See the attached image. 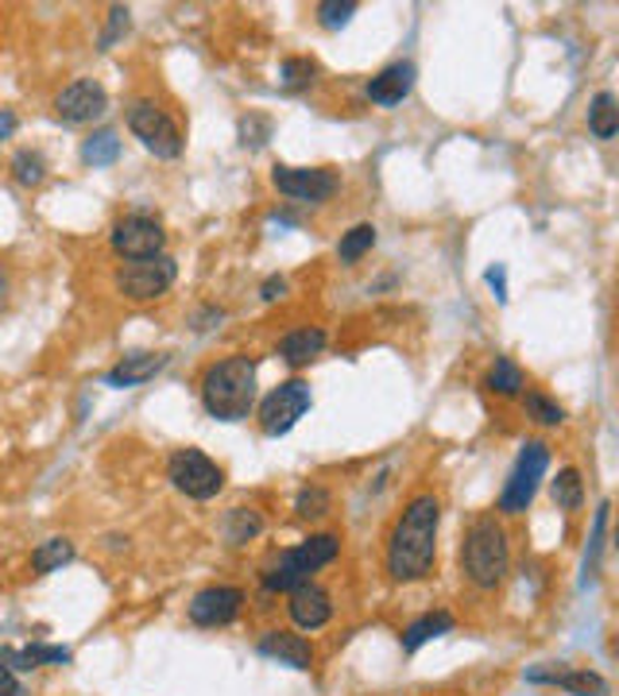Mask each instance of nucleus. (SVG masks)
Wrapping results in <instances>:
<instances>
[{"instance_id":"7c9ffc66","label":"nucleus","mask_w":619,"mask_h":696,"mask_svg":"<svg viewBox=\"0 0 619 696\" xmlns=\"http://www.w3.org/2000/svg\"><path fill=\"white\" fill-rule=\"evenodd\" d=\"M352 15H357V4H352V0H326V4H318V20H321V28H329V31L344 28Z\"/></svg>"},{"instance_id":"f03ea898","label":"nucleus","mask_w":619,"mask_h":696,"mask_svg":"<svg viewBox=\"0 0 619 696\" xmlns=\"http://www.w3.org/2000/svg\"><path fill=\"white\" fill-rule=\"evenodd\" d=\"M202 403L221 422L248 418V411H252L256 403V360L229 356L209 367L206 380H202Z\"/></svg>"},{"instance_id":"a211bd4d","label":"nucleus","mask_w":619,"mask_h":696,"mask_svg":"<svg viewBox=\"0 0 619 696\" xmlns=\"http://www.w3.org/2000/svg\"><path fill=\"white\" fill-rule=\"evenodd\" d=\"M326 349V333L318 330V325H307V330H295V333H287L283 341H279V356L287 360V364H295V367H302V364H310L318 352Z\"/></svg>"},{"instance_id":"c85d7f7f","label":"nucleus","mask_w":619,"mask_h":696,"mask_svg":"<svg viewBox=\"0 0 619 696\" xmlns=\"http://www.w3.org/2000/svg\"><path fill=\"white\" fill-rule=\"evenodd\" d=\"M313 74H318V66H313L310 59H287L283 66H279V85H283L287 93H299L313 82Z\"/></svg>"},{"instance_id":"dca6fc26","label":"nucleus","mask_w":619,"mask_h":696,"mask_svg":"<svg viewBox=\"0 0 619 696\" xmlns=\"http://www.w3.org/2000/svg\"><path fill=\"white\" fill-rule=\"evenodd\" d=\"M411 90H414V66L411 62H395V66L380 70V74L368 82V97H372L375 105H399V101H403Z\"/></svg>"},{"instance_id":"aec40b11","label":"nucleus","mask_w":619,"mask_h":696,"mask_svg":"<svg viewBox=\"0 0 619 696\" xmlns=\"http://www.w3.org/2000/svg\"><path fill=\"white\" fill-rule=\"evenodd\" d=\"M221 530H225V538H229V546H245L264 530V519H260V511H252V507H233V511L225 515Z\"/></svg>"},{"instance_id":"20e7f679","label":"nucleus","mask_w":619,"mask_h":696,"mask_svg":"<svg viewBox=\"0 0 619 696\" xmlns=\"http://www.w3.org/2000/svg\"><path fill=\"white\" fill-rule=\"evenodd\" d=\"M546 468H550V445L546 442H527L519 453V460H515L512 476H507V488L504 496H499V511L504 515H523L530 507V499H535L538 491V480L546 476Z\"/></svg>"},{"instance_id":"f3484780","label":"nucleus","mask_w":619,"mask_h":696,"mask_svg":"<svg viewBox=\"0 0 619 696\" xmlns=\"http://www.w3.org/2000/svg\"><path fill=\"white\" fill-rule=\"evenodd\" d=\"M535 685H558V689L574 693V696H608V682L600 674H592V669H558V674H543V669H535V674H527Z\"/></svg>"},{"instance_id":"6ab92c4d","label":"nucleus","mask_w":619,"mask_h":696,"mask_svg":"<svg viewBox=\"0 0 619 696\" xmlns=\"http://www.w3.org/2000/svg\"><path fill=\"white\" fill-rule=\"evenodd\" d=\"M445 631H453V615H450V612H430V615H422V620H414L411 627L403 631V651H406V654L422 651V646H426L430 638L445 635Z\"/></svg>"},{"instance_id":"412c9836","label":"nucleus","mask_w":619,"mask_h":696,"mask_svg":"<svg viewBox=\"0 0 619 696\" xmlns=\"http://www.w3.org/2000/svg\"><path fill=\"white\" fill-rule=\"evenodd\" d=\"M66 561H74V542H66V538H47V542H39L35 553H31V569H35L39 576L54 573V569H62Z\"/></svg>"},{"instance_id":"5701e85b","label":"nucleus","mask_w":619,"mask_h":696,"mask_svg":"<svg viewBox=\"0 0 619 696\" xmlns=\"http://www.w3.org/2000/svg\"><path fill=\"white\" fill-rule=\"evenodd\" d=\"M116 159H121V139H116L113 128L93 132L82 144V163H90V167H113Z\"/></svg>"},{"instance_id":"cd10ccee","label":"nucleus","mask_w":619,"mask_h":696,"mask_svg":"<svg viewBox=\"0 0 619 696\" xmlns=\"http://www.w3.org/2000/svg\"><path fill=\"white\" fill-rule=\"evenodd\" d=\"M375 245V229L372 225H357V229H349L341 237V245H337V256H341V263H357L364 252H372Z\"/></svg>"},{"instance_id":"72a5a7b5","label":"nucleus","mask_w":619,"mask_h":696,"mask_svg":"<svg viewBox=\"0 0 619 696\" xmlns=\"http://www.w3.org/2000/svg\"><path fill=\"white\" fill-rule=\"evenodd\" d=\"M608 511L612 507L600 503L597 522H592V546H589V558H585V573H597V561H600V546H605V527H608Z\"/></svg>"},{"instance_id":"a878e982","label":"nucleus","mask_w":619,"mask_h":696,"mask_svg":"<svg viewBox=\"0 0 619 696\" xmlns=\"http://www.w3.org/2000/svg\"><path fill=\"white\" fill-rule=\"evenodd\" d=\"M12 175H16V183H20V186H39V183L47 178V159H43V152H31V147L16 152Z\"/></svg>"},{"instance_id":"0eeeda50","label":"nucleus","mask_w":619,"mask_h":696,"mask_svg":"<svg viewBox=\"0 0 619 696\" xmlns=\"http://www.w3.org/2000/svg\"><path fill=\"white\" fill-rule=\"evenodd\" d=\"M167 476L190 499H214L225 488V472L202 449H178L167 460Z\"/></svg>"},{"instance_id":"2f4dec72","label":"nucleus","mask_w":619,"mask_h":696,"mask_svg":"<svg viewBox=\"0 0 619 696\" xmlns=\"http://www.w3.org/2000/svg\"><path fill=\"white\" fill-rule=\"evenodd\" d=\"M527 411L535 422H543V426H558L561 418H566V411H561L558 403H550L546 395H538V391H530L527 395Z\"/></svg>"},{"instance_id":"6e6552de","label":"nucleus","mask_w":619,"mask_h":696,"mask_svg":"<svg viewBox=\"0 0 619 696\" xmlns=\"http://www.w3.org/2000/svg\"><path fill=\"white\" fill-rule=\"evenodd\" d=\"M310 383L302 380H291V383H279L276 391H271L268 398H264L260 406V426L268 437H283L291 434L295 426H299V418L310 411Z\"/></svg>"},{"instance_id":"c9c22d12","label":"nucleus","mask_w":619,"mask_h":696,"mask_svg":"<svg viewBox=\"0 0 619 696\" xmlns=\"http://www.w3.org/2000/svg\"><path fill=\"white\" fill-rule=\"evenodd\" d=\"M128 31V8H121L116 4L113 12H109V28H105V35H101V51H109V46L116 43V39Z\"/></svg>"},{"instance_id":"473e14b6","label":"nucleus","mask_w":619,"mask_h":696,"mask_svg":"<svg viewBox=\"0 0 619 696\" xmlns=\"http://www.w3.org/2000/svg\"><path fill=\"white\" fill-rule=\"evenodd\" d=\"M268 136H271L268 116H245V121H240V144L245 147H264Z\"/></svg>"},{"instance_id":"4c0bfd02","label":"nucleus","mask_w":619,"mask_h":696,"mask_svg":"<svg viewBox=\"0 0 619 696\" xmlns=\"http://www.w3.org/2000/svg\"><path fill=\"white\" fill-rule=\"evenodd\" d=\"M260 294H264V302H276V299H283V294H287V279H283V276H271L268 283L260 287Z\"/></svg>"},{"instance_id":"1a4fd4ad","label":"nucleus","mask_w":619,"mask_h":696,"mask_svg":"<svg viewBox=\"0 0 619 696\" xmlns=\"http://www.w3.org/2000/svg\"><path fill=\"white\" fill-rule=\"evenodd\" d=\"M163 245H167V232L155 217L132 214L113 225V248L124 260H152V256H163Z\"/></svg>"},{"instance_id":"f704fd0d","label":"nucleus","mask_w":619,"mask_h":696,"mask_svg":"<svg viewBox=\"0 0 619 696\" xmlns=\"http://www.w3.org/2000/svg\"><path fill=\"white\" fill-rule=\"evenodd\" d=\"M23 658L31 662V669H39L43 662H51V666H66L70 651H66V646H28V651H23Z\"/></svg>"},{"instance_id":"9b49d317","label":"nucleus","mask_w":619,"mask_h":696,"mask_svg":"<svg viewBox=\"0 0 619 696\" xmlns=\"http://www.w3.org/2000/svg\"><path fill=\"white\" fill-rule=\"evenodd\" d=\"M271 183L279 194L299 201H329L337 194V175L326 167H276Z\"/></svg>"},{"instance_id":"4be33fe9","label":"nucleus","mask_w":619,"mask_h":696,"mask_svg":"<svg viewBox=\"0 0 619 696\" xmlns=\"http://www.w3.org/2000/svg\"><path fill=\"white\" fill-rule=\"evenodd\" d=\"M589 132L597 139H612L619 132V105H616V97L608 90L592 97V105H589Z\"/></svg>"},{"instance_id":"ddd939ff","label":"nucleus","mask_w":619,"mask_h":696,"mask_svg":"<svg viewBox=\"0 0 619 696\" xmlns=\"http://www.w3.org/2000/svg\"><path fill=\"white\" fill-rule=\"evenodd\" d=\"M287 612H291V620L299 623L302 631H318L329 623V615H333V604H329V592L318 589L313 581L299 584V589L291 592V604H287Z\"/></svg>"},{"instance_id":"39448f33","label":"nucleus","mask_w":619,"mask_h":696,"mask_svg":"<svg viewBox=\"0 0 619 696\" xmlns=\"http://www.w3.org/2000/svg\"><path fill=\"white\" fill-rule=\"evenodd\" d=\"M128 128L136 132V139L155 159H178V155H183V132H178V124L171 121L159 105H152V101L128 105Z\"/></svg>"},{"instance_id":"a19ab883","label":"nucleus","mask_w":619,"mask_h":696,"mask_svg":"<svg viewBox=\"0 0 619 696\" xmlns=\"http://www.w3.org/2000/svg\"><path fill=\"white\" fill-rule=\"evenodd\" d=\"M4 299H8V279H4V271H0V307H4Z\"/></svg>"},{"instance_id":"bb28decb","label":"nucleus","mask_w":619,"mask_h":696,"mask_svg":"<svg viewBox=\"0 0 619 696\" xmlns=\"http://www.w3.org/2000/svg\"><path fill=\"white\" fill-rule=\"evenodd\" d=\"M488 391H496V395H504V398L519 395V391H523V372L515 367V360H507V356L496 360V367L488 372Z\"/></svg>"},{"instance_id":"393cba45","label":"nucleus","mask_w":619,"mask_h":696,"mask_svg":"<svg viewBox=\"0 0 619 696\" xmlns=\"http://www.w3.org/2000/svg\"><path fill=\"white\" fill-rule=\"evenodd\" d=\"M581 499H585L581 472H577V468H561L558 480H554V503H558L561 511H577Z\"/></svg>"},{"instance_id":"f8f14e48","label":"nucleus","mask_w":619,"mask_h":696,"mask_svg":"<svg viewBox=\"0 0 619 696\" xmlns=\"http://www.w3.org/2000/svg\"><path fill=\"white\" fill-rule=\"evenodd\" d=\"M240 604H245L240 589H229V584L202 589L190 600V623H198V627H225V623H233L240 615Z\"/></svg>"},{"instance_id":"c756f323","label":"nucleus","mask_w":619,"mask_h":696,"mask_svg":"<svg viewBox=\"0 0 619 696\" xmlns=\"http://www.w3.org/2000/svg\"><path fill=\"white\" fill-rule=\"evenodd\" d=\"M295 511L302 515V519H321V515L329 511V491L318 488V484H310V488L299 491V499H295Z\"/></svg>"},{"instance_id":"ea45409f","label":"nucleus","mask_w":619,"mask_h":696,"mask_svg":"<svg viewBox=\"0 0 619 696\" xmlns=\"http://www.w3.org/2000/svg\"><path fill=\"white\" fill-rule=\"evenodd\" d=\"M16 132V113L12 108H0V139H8Z\"/></svg>"},{"instance_id":"7ed1b4c3","label":"nucleus","mask_w":619,"mask_h":696,"mask_svg":"<svg viewBox=\"0 0 619 696\" xmlns=\"http://www.w3.org/2000/svg\"><path fill=\"white\" fill-rule=\"evenodd\" d=\"M461 565H465L468 581L476 589H496L504 581L512 553H507V534L496 519L473 522V530L465 534V546H461Z\"/></svg>"},{"instance_id":"b1692460","label":"nucleus","mask_w":619,"mask_h":696,"mask_svg":"<svg viewBox=\"0 0 619 696\" xmlns=\"http://www.w3.org/2000/svg\"><path fill=\"white\" fill-rule=\"evenodd\" d=\"M299 550V558H302V565L310 569V573H318L321 565H329V561L337 558V550H341V542H337L333 534H313L307 538L302 546H295Z\"/></svg>"},{"instance_id":"9d476101","label":"nucleus","mask_w":619,"mask_h":696,"mask_svg":"<svg viewBox=\"0 0 619 696\" xmlns=\"http://www.w3.org/2000/svg\"><path fill=\"white\" fill-rule=\"evenodd\" d=\"M54 113H59L66 124H90V121H97V116L109 113L105 85L93 82V77H78V82H70L66 90L54 97Z\"/></svg>"},{"instance_id":"58836bf2","label":"nucleus","mask_w":619,"mask_h":696,"mask_svg":"<svg viewBox=\"0 0 619 696\" xmlns=\"http://www.w3.org/2000/svg\"><path fill=\"white\" fill-rule=\"evenodd\" d=\"M0 696H23V685L16 682V674H0Z\"/></svg>"},{"instance_id":"4468645a","label":"nucleus","mask_w":619,"mask_h":696,"mask_svg":"<svg viewBox=\"0 0 619 696\" xmlns=\"http://www.w3.org/2000/svg\"><path fill=\"white\" fill-rule=\"evenodd\" d=\"M260 654L264 658H276L291 669H310L313 666V646L295 631H268L260 638Z\"/></svg>"},{"instance_id":"2eb2a0df","label":"nucleus","mask_w":619,"mask_h":696,"mask_svg":"<svg viewBox=\"0 0 619 696\" xmlns=\"http://www.w3.org/2000/svg\"><path fill=\"white\" fill-rule=\"evenodd\" d=\"M167 360H171L167 352H132V356H124L105 380H109V387H136V383L152 380L155 372H163Z\"/></svg>"},{"instance_id":"423d86ee","label":"nucleus","mask_w":619,"mask_h":696,"mask_svg":"<svg viewBox=\"0 0 619 696\" xmlns=\"http://www.w3.org/2000/svg\"><path fill=\"white\" fill-rule=\"evenodd\" d=\"M178 276V263L171 256H152V260H132L116 271V291L132 302H152L163 291H171Z\"/></svg>"},{"instance_id":"e433bc0d","label":"nucleus","mask_w":619,"mask_h":696,"mask_svg":"<svg viewBox=\"0 0 619 696\" xmlns=\"http://www.w3.org/2000/svg\"><path fill=\"white\" fill-rule=\"evenodd\" d=\"M484 279H488V287L496 291V299H499V302H507V271H504V263L488 268V276H484Z\"/></svg>"},{"instance_id":"f257e3e1","label":"nucleus","mask_w":619,"mask_h":696,"mask_svg":"<svg viewBox=\"0 0 619 696\" xmlns=\"http://www.w3.org/2000/svg\"><path fill=\"white\" fill-rule=\"evenodd\" d=\"M437 522H442V503L434 496H414L406 503L388 542V573L395 581H422L434 569Z\"/></svg>"}]
</instances>
